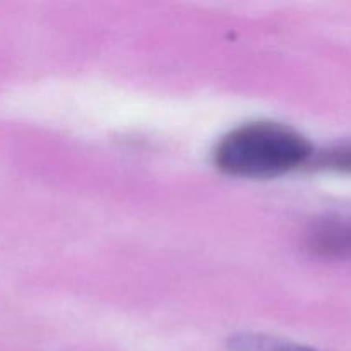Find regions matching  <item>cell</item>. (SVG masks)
Instances as JSON below:
<instances>
[{
    "mask_svg": "<svg viewBox=\"0 0 351 351\" xmlns=\"http://www.w3.org/2000/svg\"><path fill=\"white\" fill-rule=\"evenodd\" d=\"M311 165L322 170H335L343 171V173H351V144L345 146L331 147V149L315 153L312 158Z\"/></svg>",
    "mask_w": 351,
    "mask_h": 351,
    "instance_id": "obj_4",
    "label": "cell"
},
{
    "mask_svg": "<svg viewBox=\"0 0 351 351\" xmlns=\"http://www.w3.org/2000/svg\"><path fill=\"white\" fill-rule=\"evenodd\" d=\"M314 154L312 144L291 127L249 122L219 141L215 165L233 177L271 178L308 165Z\"/></svg>",
    "mask_w": 351,
    "mask_h": 351,
    "instance_id": "obj_1",
    "label": "cell"
},
{
    "mask_svg": "<svg viewBox=\"0 0 351 351\" xmlns=\"http://www.w3.org/2000/svg\"><path fill=\"white\" fill-rule=\"evenodd\" d=\"M308 245L319 256L351 259V218H331L317 223L308 233Z\"/></svg>",
    "mask_w": 351,
    "mask_h": 351,
    "instance_id": "obj_2",
    "label": "cell"
},
{
    "mask_svg": "<svg viewBox=\"0 0 351 351\" xmlns=\"http://www.w3.org/2000/svg\"><path fill=\"white\" fill-rule=\"evenodd\" d=\"M228 351H317L290 339L263 332H239L226 343Z\"/></svg>",
    "mask_w": 351,
    "mask_h": 351,
    "instance_id": "obj_3",
    "label": "cell"
}]
</instances>
